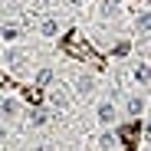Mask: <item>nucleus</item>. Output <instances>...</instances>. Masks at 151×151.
<instances>
[{"label": "nucleus", "instance_id": "obj_1", "mask_svg": "<svg viewBox=\"0 0 151 151\" xmlns=\"http://www.w3.org/2000/svg\"><path fill=\"white\" fill-rule=\"evenodd\" d=\"M66 49H69L72 56H79V59H89V63H95V56H92V49H89V46H82V40H79V36H69Z\"/></svg>", "mask_w": 151, "mask_h": 151}, {"label": "nucleus", "instance_id": "obj_2", "mask_svg": "<svg viewBox=\"0 0 151 151\" xmlns=\"http://www.w3.org/2000/svg\"><path fill=\"white\" fill-rule=\"evenodd\" d=\"M76 92H79V95H92L95 92V79H92V76H76Z\"/></svg>", "mask_w": 151, "mask_h": 151}, {"label": "nucleus", "instance_id": "obj_3", "mask_svg": "<svg viewBox=\"0 0 151 151\" xmlns=\"http://www.w3.org/2000/svg\"><path fill=\"white\" fill-rule=\"evenodd\" d=\"M135 30H138V36L151 33V10H138V17H135Z\"/></svg>", "mask_w": 151, "mask_h": 151}, {"label": "nucleus", "instance_id": "obj_4", "mask_svg": "<svg viewBox=\"0 0 151 151\" xmlns=\"http://www.w3.org/2000/svg\"><path fill=\"white\" fill-rule=\"evenodd\" d=\"M95 118L102 122V125H112V122H115V105H112V102H102L99 112H95Z\"/></svg>", "mask_w": 151, "mask_h": 151}, {"label": "nucleus", "instance_id": "obj_5", "mask_svg": "<svg viewBox=\"0 0 151 151\" xmlns=\"http://www.w3.org/2000/svg\"><path fill=\"white\" fill-rule=\"evenodd\" d=\"M125 112H128L132 118H138V115L145 112V99H141V95H132L128 102H125Z\"/></svg>", "mask_w": 151, "mask_h": 151}, {"label": "nucleus", "instance_id": "obj_6", "mask_svg": "<svg viewBox=\"0 0 151 151\" xmlns=\"http://www.w3.org/2000/svg\"><path fill=\"white\" fill-rule=\"evenodd\" d=\"M49 102L59 105V109H66V105H69V99H66V92H63L59 86H53V89H49Z\"/></svg>", "mask_w": 151, "mask_h": 151}, {"label": "nucleus", "instance_id": "obj_7", "mask_svg": "<svg viewBox=\"0 0 151 151\" xmlns=\"http://www.w3.org/2000/svg\"><path fill=\"white\" fill-rule=\"evenodd\" d=\"M17 112H20L17 99H4V118H17Z\"/></svg>", "mask_w": 151, "mask_h": 151}, {"label": "nucleus", "instance_id": "obj_8", "mask_svg": "<svg viewBox=\"0 0 151 151\" xmlns=\"http://www.w3.org/2000/svg\"><path fill=\"white\" fill-rule=\"evenodd\" d=\"M40 30H43V36H56L59 33V20H43Z\"/></svg>", "mask_w": 151, "mask_h": 151}, {"label": "nucleus", "instance_id": "obj_9", "mask_svg": "<svg viewBox=\"0 0 151 151\" xmlns=\"http://www.w3.org/2000/svg\"><path fill=\"white\" fill-rule=\"evenodd\" d=\"M112 145H115V135L112 132H105L102 138H99V148H102V151H112Z\"/></svg>", "mask_w": 151, "mask_h": 151}, {"label": "nucleus", "instance_id": "obj_10", "mask_svg": "<svg viewBox=\"0 0 151 151\" xmlns=\"http://www.w3.org/2000/svg\"><path fill=\"white\" fill-rule=\"evenodd\" d=\"M135 79H138V82H148V79H151L148 66H135Z\"/></svg>", "mask_w": 151, "mask_h": 151}, {"label": "nucleus", "instance_id": "obj_11", "mask_svg": "<svg viewBox=\"0 0 151 151\" xmlns=\"http://www.w3.org/2000/svg\"><path fill=\"white\" fill-rule=\"evenodd\" d=\"M20 33H17V27H4V43H13Z\"/></svg>", "mask_w": 151, "mask_h": 151}, {"label": "nucleus", "instance_id": "obj_12", "mask_svg": "<svg viewBox=\"0 0 151 151\" xmlns=\"http://www.w3.org/2000/svg\"><path fill=\"white\" fill-rule=\"evenodd\" d=\"M49 79H53V72H49V69H43V72H40V76H36V86H46V82H49Z\"/></svg>", "mask_w": 151, "mask_h": 151}, {"label": "nucleus", "instance_id": "obj_13", "mask_svg": "<svg viewBox=\"0 0 151 151\" xmlns=\"http://www.w3.org/2000/svg\"><path fill=\"white\" fill-rule=\"evenodd\" d=\"M30 122H33V125H43V122H46V112H33Z\"/></svg>", "mask_w": 151, "mask_h": 151}, {"label": "nucleus", "instance_id": "obj_14", "mask_svg": "<svg viewBox=\"0 0 151 151\" xmlns=\"http://www.w3.org/2000/svg\"><path fill=\"white\" fill-rule=\"evenodd\" d=\"M40 4H53V0H40Z\"/></svg>", "mask_w": 151, "mask_h": 151}]
</instances>
